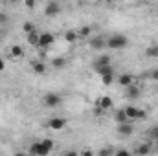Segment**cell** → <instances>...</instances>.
Returning <instances> with one entry per match:
<instances>
[{"label":"cell","instance_id":"1","mask_svg":"<svg viewBox=\"0 0 158 156\" xmlns=\"http://www.w3.org/2000/svg\"><path fill=\"white\" fill-rule=\"evenodd\" d=\"M127 44H129V39L125 35H121V33L110 35L107 39V48L109 50H123V48H127Z\"/></svg>","mask_w":158,"mask_h":156},{"label":"cell","instance_id":"26","mask_svg":"<svg viewBox=\"0 0 158 156\" xmlns=\"http://www.w3.org/2000/svg\"><path fill=\"white\" fill-rule=\"evenodd\" d=\"M98 154H99V156H109V154H114V149H110V147H105V149H99V151H98Z\"/></svg>","mask_w":158,"mask_h":156},{"label":"cell","instance_id":"20","mask_svg":"<svg viewBox=\"0 0 158 156\" xmlns=\"http://www.w3.org/2000/svg\"><path fill=\"white\" fill-rule=\"evenodd\" d=\"M77 35H79V39H88V37L92 35V28H90V26H83L77 31Z\"/></svg>","mask_w":158,"mask_h":156},{"label":"cell","instance_id":"4","mask_svg":"<svg viewBox=\"0 0 158 156\" xmlns=\"http://www.w3.org/2000/svg\"><path fill=\"white\" fill-rule=\"evenodd\" d=\"M88 46H90L94 51H99V50L107 48V39L101 37V35H90V37H88Z\"/></svg>","mask_w":158,"mask_h":156},{"label":"cell","instance_id":"29","mask_svg":"<svg viewBox=\"0 0 158 156\" xmlns=\"http://www.w3.org/2000/svg\"><path fill=\"white\" fill-rule=\"evenodd\" d=\"M24 4L28 9H35V0H24Z\"/></svg>","mask_w":158,"mask_h":156},{"label":"cell","instance_id":"35","mask_svg":"<svg viewBox=\"0 0 158 156\" xmlns=\"http://www.w3.org/2000/svg\"><path fill=\"white\" fill-rule=\"evenodd\" d=\"M0 7H2V2H0Z\"/></svg>","mask_w":158,"mask_h":156},{"label":"cell","instance_id":"27","mask_svg":"<svg viewBox=\"0 0 158 156\" xmlns=\"http://www.w3.org/2000/svg\"><path fill=\"white\" fill-rule=\"evenodd\" d=\"M149 136L153 138V142H158V125H155V127L149 130Z\"/></svg>","mask_w":158,"mask_h":156},{"label":"cell","instance_id":"24","mask_svg":"<svg viewBox=\"0 0 158 156\" xmlns=\"http://www.w3.org/2000/svg\"><path fill=\"white\" fill-rule=\"evenodd\" d=\"M33 30H35V24H33L31 20H26V22L22 24V31H24V33H30V31H33Z\"/></svg>","mask_w":158,"mask_h":156},{"label":"cell","instance_id":"32","mask_svg":"<svg viewBox=\"0 0 158 156\" xmlns=\"http://www.w3.org/2000/svg\"><path fill=\"white\" fill-rule=\"evenodd\" d=\"M6 70V63H4V59H0V72H4Z\"/></svg>","mask_w":158,"mask_h":156},{"label":"cell","instance_id":"15","mask_svg":"<svg viewBox=\"0 0 158 156\" xmlns=\"http://www.w3.org/2000/svg\"><path fill=\"white\" fill-rule=\"evenodd\" d=\"M98 105L107 112V110H110V109H112V99H110L109 96H101V97H99V101H98Z\"/></svg>","mask_w":158,"mask_h":156},{"label":"cell","instance_id":"2","mask_svg":"<svg viewBox=\"0 0 158 156\" xmlns=\"http://www.w3.org/2000/svg\"><path fill=\"white\" fill-rule=\"evenodd\" d=\"M52 153V149L40 140V142H33L31 145H30V154H35V156H46Z\"/></svg>","mask_w":158,"mask_h":156},{"label":"cell","instance_id":"14","mask_svg":"<svg viewBox=\"0 0 158 156\" xmlns=\"http://www.w3.org/2000/svg\"><path fill=\"white\" fill-rule=\"evenodd\" d=\"M118 81H119V84H121V86H125V88H127V86H131L132 83H136L132 74H121Z\"/></svg>","mask_w":158,"mask_h":156},{"label":"cell","instance_id":"10","mask_svg":"<svg viewBox=\"0 0 158 156\" xmlns=\"http://www.w3.org/2000/svg\"><path fill=\"white\" fill-rule=\"evenodd\" d=\"M132 132H134L132 123H129V121H125V123H118V134L119 136L129 138V136H132Z\"/></svg>","mask_w":158,"mask_h":156},{"label":"cell","instance_id":"31","mask_svg":"<svg viewBox=\"0 0 158 156\" xmlns=\"http://www.w3.org/2000/svg\"><path fill=\"white\" fill-rule=\"evenodd\" d=\"M151 79H153V81H158V70H153V72H151Z\"/></svg>","mask_w":158,"mask_h":156},{"label":"cell","instance_id":"33","mask_svg":"<svg viewBox=\"0 0 158 156\" xmlns=\"http://www.w3.org/2000/svg\"><path fill=\"white\" fill-rule=\"evenodd\" d=\"M107 2H110V4H116V2H123V0H107Z\"/></svg>","mask_w":158,"mask_h":156},{"label":"cell","instance_id":"7","mask_svg":"<svg viewBox=\"0 0 158 156\" xmlns=\"http://www.w3.org/2000/svg\"><path fill=\"white\" fill-rule=\"evenodd\" d=\"M59 13H61V4L55 2V0H50L44 7V15L46 17H57Z\"/></svg>","mask_w":158,"mask_h":156},{"label":"cell","instance_id":"12","mask_svg":"<svg viewBox=\"0 0 158 156\" xmlns=\"http://www.w3.org/2000/svg\"><path fill=\"white\" fill-rule=\"evenodd\" d=\"M46 63L44 61H33L31 63V70L35 72V74H39V76H42V74H46Z\"/></svg>","mask_w":158,"mask_h":156},{"label":"cell","instance_id":"11","mask_svg":"<svg viewBox=\"0 0 158 156\" xmlns=\"http://www.w3.org/2000/svg\"><path fill=\"white\" fill-rule=\"evenodd\" d=\"M140 94H142V90H140V86L138 84H131V86H127V99H138L140 97Z\"/></svg>","mask_w":158,"mask_h":156},{"label":"cell","instance_id":"23","mask_svg":"<svg viewBox=\"0 0 158 156\" xmlns=\"http://www.w3.org/2000/svg\"><path fill=\"white\" fill-rule=\"evenodd\" d=\"M134 153H136V154H138V156L149 154V153H151V147H149V145H145V143H143V145H138V147H136V149H134Z\"/></svg>","mask_w":158,"mask_h":156},{"label":"cell","instance_id":"30","mask_svg":"<svg viewBox=\"0 0 158 156\" xmlns=\"http://www.w3.org/2000/svg\"><path fill=\"white\" fill-rule=\"evenodd\" d=\"M7 20H9V17H7L6 13H0V24H6Z\"/></svg>","mask_w":158,"mask_h":156},{"label":"cell","instance_id":"21","mask_svg":"<svg viewBox=\"0 0 158 156\" xmlns=\"http://www.w3.org/2000/svg\"><path fill=\"white\" fill-rule=\"evenodd\" d=\"M145 55H147V57H153V59H158V44H151V46L145 50Z\"/></svg>","mask_w":158,"mask_h":156},{"label":"cell","instance_id":"19","mask_svg":"<svg viewBox=\"0 0 158 156\" xmlns=\"http://www.w3.org/2000/svg\"><path fill=\"white\" fill-rule=\"evenodd\" d=\"M101 83H103L105 86H110V84L114 83V72H109V74H103V76H101Z\"/></svg>","mask_w":158,"mask_h":156},{"label":"cell","instance_id":"6","mask_svg":"<svg viewBox=\"0 0 158 156\" xmlns=\"http://www.w3.org/2000/svg\"><path fill=\"white\" fill-rule=\"evenodd\" d=\"M66 125H68L66 117L55 116V117H50V119H48V129H50V130H63Z\"/></svg>","mask_w":158,"mask_h":156},{"label":"cell","instance_id":"34","mask_svg":"<svg viewBox=\"0 0 158 156\" xmlns=\"http://www.w3.org/2000/svg\"><path fill=\"white\" fill-rule=\"evenodd\" d=\"M9 4H17V2H20V0H7Z\"/></svg>","mask_w":158,"mask_h":156},{"label":"cell","instance_id":"18","mask_svg":"<svg viewBox=\"0 0 158 156\" xmlns=\"http://www.w3.org/2000/svg\"><path fill=\"white\" fill-rule=\"evenodd\" d=\"M77 39H79V35H77V31H74V30H68V31L64 33V40H66L68 44H74Z\"/></svg>","mask_w":158,"mask_h":156},{"label":"cell","instance_id":"22","mask_svg":"<svg viewBox=\"0 0 158 156\" xmlns=\"http://www.w3.org/2000/svg\"><path fill=\"white\" fill-rule=\"evenodd\" d=\"M22 55H24V50H22V46H19V44L11 46V57L19 59V57H22Z\"/></svg>","mask_w":158,"mask_h":156},{"label":"cell","instance_id":"17","mask_svg":"<svg viewBox=\"0 0 158 156\" xmlns=\"http://www.w3.org/2000/svg\"><path fill=\"white\" fill-rule=\"evenodd\" d=\"M114 119H116V123H125V121H131V119H129V116L125 114V110H123V109H119V110H116V112H114Z\"/></svg>","mask_w":158,"mask_h":156},{"label":"cell","instance_id":"28","mask_svg":"<svg viewBox=\"0 0 158 156\" xmlns=\"http://www.w3.org/2000/svg\"><path fill=\"white\" fill-rule=\"evenodd\" d=\"M114 154H118V156H129V154H131V151H127V149H119V151H114Z\"/></svg>","mask_w":158,"mask_h":156},{"label":"cell","instance_id":"13","mask_svg":"<svg viewBox=\"0 0 158 156\" xmlns=\"http://www.w3.org/2000/svg\"><path fill=\"white\" fill-rule=\"evenodd\" d=\"M39 37H40V33L37 31V30H33V31L26 33V40H28V44H30V46H37V44H39Z\"/></svg>","mask_w":158,"mask_h":156},{"label":"cell","instance_id":"3","mask_svg":"<svg viewBox=\"0 0 158 156\" xmlns=\"http://www.w3.org/2000/svg\"><path fill=\"white\" fill-rule=\"evenodd\" d=\"M61 103H63V97H61L57 92H48V94L44 96V105H46L48 109H57Z\"/></svg>","mask_w":158,"mask_h":156},{"label":"cell","instance_id":"25","mask_svg":"<svg viewBox=\"0 0 158 156\" xmlns=\"http://www.w3.org/2000/svg\"><path fill=\"white\" fill-rule=\"evenodd\" d=\"M96 72H98L99 76H103V74H109V72H112V64H107V66H99V68H96Z\"/></svg>","mask_w":158,"mask_h":156},{"label":"cell","instance_id":"9","mask_svg":"<svg viewBox=\"0 0 158 156\" xmlns=\"http://www.w3.org/2000/svg\"><path fill=\"white\" fill-rule=\"evenodd\" d=\"M107 64H112V57H110L109 53H99V55L94 59V63H92L94 70L99 68V66H107Z\"/></svg>","mask_w":158,"mask_h":156},{"label":"cell","instance_id":"5","mask_svg":"<svg viewBox=\"0 0 158 156\" xmlns=\"http://www.w3.org/2000/svg\"><path fill=\"white\" fill-rule=\"evenodd\" d=\"M123 110H125V114L129 116V119H145V117H147V114H145L143 109H138V107H134V105H129V107H125Z\"/></svg>","mask_w":158,"mask_h":156},{"label":"cell","instance_id":"8","mask_svg":"<svg viewBox=\"0 0 158 156\" xmlns=\"http://www.w3.org/2000/svg\"><path fill=\"white\" fill-rule=\"evenodd\" d=\"M53 42H55V35H53V33H50V31H44V33H40L39 44H37V46H40L42 50H46V48H50Z\"/></svg>","mask_w":158,"mask_h":156},{"label":"cell","instance_id":"16","mask_svg":"<svg viewBox=\"0 0 158 156\" xmlns=\"http://www.w3.org/2000/svg\"><path fill=\"white\" fill-rule=\"evenodd\" d=\"M64 66H66V59H64V57H53V59H52V68L63 70Z\"/></svg>","mask_w":158,"mask_h":156}]
</instances>
